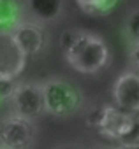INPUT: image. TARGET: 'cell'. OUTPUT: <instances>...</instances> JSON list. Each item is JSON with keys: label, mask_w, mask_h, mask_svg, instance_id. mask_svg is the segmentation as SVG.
<instances>
[{"label": "cell", "mask_w": 139, "mask_h": 149, "mask_svg": "<svg viewBox=\"0 0 139 149\" xmlns=\"http://www.w3.org/2000/svg\"><path fill=\"white\" fill-rule=\"evenodd\" d=\"M60 49L76 72L97 74L109 63V47L106 40L92 32L69 28L60 35Z\"/></svg>", "instance_id": "obj_1"}, {"label": "cell", "mask_w": 139, "mask_h": 149, "mask_svg": "<svg viewBox=\"0 0 139 149\" xmlns=\"http://www.w3.org/2000/svg\"><path fill=\"white\" fill-rule=\"evenodd\" d=\"M44 112L55 118H67L78 111L81 104V91L76 84L63 77H49L42 83Z\"/></svg>", "instance_id": "obj_2"}, {"label": "cell", "mask_w": 139, "mask_h": 149, "mask_svg": "<svg viewBox=\"0 0 139 149\" xmlns=\"http://www.w3.org/2000/svg\"><path fill=\"white\" fill-rule=\"evenodd\" d=\"M137 114H130L121 111L116 105H102L97 111H92L86 118V125L90 128H95L97 133L111 142H116L128 133V130L134 126Z\"/></svg>", "instance_id": "obj_3"}, {"label": "cell", "mask_w": 139, "mask_h": 149, "mask_svg": "<svg viewBox=\"0 0 139 149\" xmlns=\"http://www.w3.org/2000/svg\"><path fill=\"white\" fill-rule=\"evenodd\" d=\"M35 139V126L32 119L11 114L0 121V147L4 149H23L28 147Z\"/></svg>", "instance_id": "obj_4"}, {"label": "cell", "mask_w": 139, "mask_h": 149, "mask_svg": "<svg viewBox=\"0 0 139 149\" xmlns=\"http://www.w3.org/2000/svg\"><path fill=\"white\" fill-rule=\"evenodd\" d=\"M16 114L28 119H35L44 112L42 83H18L13 97L9 98Z\"/></svg>", "instance_id": "obj_5"}, {"label": "cell", "mask_w": 139, "mask_h": 149, "mask_svg": "<svg viewBox=\"0 0 139 149\" xmlns=\"http://www.w3.org/2000/svg\"><path fill=\"white\" fill-rule=\"evenodd\" d=\"M111 95L116 107L130 114H139V74L137 72L121 74L113 84Z\"/></svg>", "instance_id": "obj_6"}, {"label": "cell", "mask_w": 139, "mask_h": 149, "mask_svg": "<svg viewBox=\"0 0 139 149\" xmlns=\"http://www.w3.org/2000/svg\"><path fill=\"white\" fill-rule=\"evenodd\" d=\"M11 33L27 56L39 54L46 44V32L41 26V21L37 19H30V21L23 19L16 28L11 30Z\"/></svg>", "instance_id": "obj_7"}, {"label": "cell", "mask_w": 139, "mask_h": 149, "mask_svg": "<svg viewBox=\"0 0 139 149\" xmlns=\"http://www.w3.org/2000/svg\"><path fill=\"white\" fill-rule=\"evenodd\" d=\"M27 58L11 32H0V72L18 77L27 65Z\"/></svg>", "instance_id": "obj_8"}, {"label": "cell", "mask_w": 139, "mask_h": 149, "mask_svg": "<svg viewBox=\"0 0 139 149\" xmlns=\"http://www.w3.org/2000/svg\"><path fill=\"white\" fill-rule=\"evenodd\" d=\"M23 0H0V32H11L25 19Z\"/></svg>", "instance_id": "obj_9"}, {"label": "cell", "mask_w": 139, "mask_h": 149, "mask_svg": "<svg viewBox=\"0 0 139 149\" xmlns=\"http://www.w3.org/2000/svg\"><path fill=\"white\" fill-rule=\"evenodd\" d=\"M27 9L34 19L46 23L60 16L63 9V0H27Z\"/></svg>", "instance_id": "obj_10"}, {"label": "cell", "mask_w": 139, "mask_h": 149, "mask_svg": "<svg viewBox=\"0 0 139 149\" xmlns=\"http://www.w3.org/2000/svg\"><path fill=\"white\" fill-rule=\"evenodd\" d=\"M76 4L86 16L99 18L111 14V11H114V7L120 4V0H76Z\"/></svg>", "instance_id": "obj_11"}, {"label": "cell", "mask_w": 139, "mask_h": 149, "mask_svg": "<svg viewBox=\"0 0 139 149\" xmlns=\"http://www.w3.org/2000/svg\"><path fill=\"white\" fill-rule=\"evenodd\" d=\"M18 86V79L13 74H6V72H0V102L9 100L14 93Z\"/></svg>", "instance_id": "obj_12"}, {"label": "cell", "mask_w": 139, "mask_h": 149, "mask_svg": "<svg viewBox=\"0 0 139 149\" xmlns=\"http://www.w3.org/2000/svg\"><path fill=\"white\" fill-rule=\"evenodd\" d=\"M125 33H127V37H128L130 42H137L139 40V9L132 11L130 16L127 18Z\"/></svg>", "instance_id": "obj_13"}, {"label": "cell", "mask_w": 139, "mask_h": 149, "mask_svg": "<svg viewBox=\"0 0 139 149\" xmlns=\"http://www.w3.org/2000/svg\"><path fill=\"white\" fill-rule=\"evenodd\" d=\"M118 146L121 147H139V116L135 118V123L134 126L128 130L127 135H123L120 140H118Z\"/></svg>", "instance_id": "obj_14"}, {"label": "cell", "mask_w": 139, "mask_h": 149, "mask_svg": "<svg viewBox=\"0 0 139 149\" xmlns=\"http://www.w3.org/2000/svg\"><path fill=\"white\" fill-rule=\"evenodd\" d=\"M130 63H132L134 70L139 74V40L132 42V46H130Z\"/></svg>", "instance_id": "obj_15"}]
</instances>
